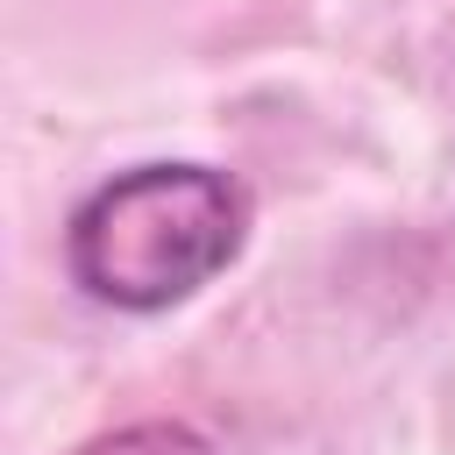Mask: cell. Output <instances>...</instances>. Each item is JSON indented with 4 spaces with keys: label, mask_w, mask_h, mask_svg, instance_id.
I'll use <instances>...</instances> for the list:
<instances>
[{
    "label": "cell",
    "mask_w": 455,
    "mask_h": 455,
    "mask_svg": "<svg viewBox=\"0 0 455 455\" xmlns=\"http://www.w3.org/2000/svg\"><path fill=\"white\" fill-rule=\"evenodd\" d=\"M249 192L213 164H135L92 185L64 220V270L92 306L171 313L235 270Z\"/></svg>",
    "instance_id": "cell-1"
},
{
    "label": "cell",
    "mask_w": 455,
    "mask_h": 455,
    "mask_svg": "<svg viewBox=\"0 0 455 455\" xmlns=\"http://www.w3.org/2000/svg\"><path fill=\"white\" fill-rule=\"evenodd\" d=\"M71 455H213V441L192 419H128V427L85 434Z\"/></svg>",
    "instance_id": "cell-2"
}]
</instances>
